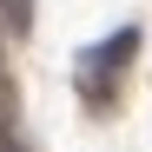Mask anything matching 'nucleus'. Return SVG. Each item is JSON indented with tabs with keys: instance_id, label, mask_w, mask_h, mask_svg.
I'll use <instances>...</instances> for the list:
<instances>
[{
	"instance_id": "obj_1",
	"label": "nucleus",
	"mask_w": 152,
	"mask_h": 152,
	"mask_svg": "<svg viewBox=\"0 0 152 152\" xmlns=\"http://www.w3.org/2000/svg\"><path fill=\"white\" fill-rule=\"evenodd\" d=\"M132 46H139V33H132V27H119V33H113L106 46H99V53H93L86 66H93V73H119L126 60H132Z\"/></svg>"
},
{
	"instance_id": "obj_2",
	"label": "nucleus",
	"mask_w": 152,
	"mask_h": 152,
	"mask_svg": "<svg viewBox=\"0 0 152 152\" xmlns=\"http://www.w3.org/2000/svg\"><path fill=\"white\" fill-rule=\"evenodd\" d=\"M0 27H7V33H27L33 27V0H0Z\"/></svg>"
}]
</instances>
